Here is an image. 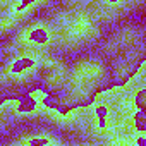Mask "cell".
Segmentation results:
<instances>
[{
  "label": "cell",
  "instance_id": "cell-10",
  "mask_svg": "<svg viewBox=\"0 0 146 146\" xmlns=\"http://www.w3.org/2000/svg\"><path fill=\"white\" fill-rule=\"evenodd\" d=\"M136 143H137V144H146V137H137Z\"/></svg>",
  "mask_w": 146,
  "mask_h": 146
},
{
  "label": "cell",
  "instance_id": "cell-6",
  "mask_svg": "<svg viewBox=\"0 0 146 146\" xmlns=\"http://www.w3.org/2000/svg\"><path fill=\"white\" fill-rule=\"evenodd\" d=\"M134 125H136L137 131L146 132V112H144V110H139V112L134 115Z\"/></svg>",
  "mask_w": 146,
  "mask_h": 146
},
{
  "label": "cell",
  "instance_id": "cell-7",
  "mask_svg": "<svg viewBox=\"0 0 146 146\" xmlns=\"http://www.w3.org/2000/svg\"><path fill=\"white\" fill-rule=\"evenodd\" d=\"M33 5H35V0H17L16 4L12 2L14 12H23V11H26L28 7H33Z\"/></svg>",
  "mask_w": 146,
  "mask_h": 146
},
{
  "label": "cell",
  "instance_id": "cell-4",
  "mask_svg": "<svg viewBox=\"0 0 146 146\" xmlns=\"http://www.w3.org/2000/svg\"><path fill=\"white\" fill-rule=\"evenodd\" d=\"M17 102H19L17 107H16L17 113H31V112L36 110V100H35L31 95H26V96H23V98L17 100Z\"/></svg>",
  "mask_w": 146,
  "mask_h": 146
},
{
  "label": "cell",
  "instance_id": "cell-8",
  "mask_svg": "<svg viewBox=\"0 0 146 146\" xmlns=\"http://www.w3.org/2000/svg\"><path fill=\"white\" fill-rule=\"evenodd\" d=\"M134 103H136V107L139 110H144L146 112V88L141 90V91H137V95L134 98Z\"/></svg>",
  "mask_w": 146,
  "mask_h": 146
},
{
  "label": "cell",
  "instance_id": "cell-3",
  "mask_svg": "<svg viewBox=\"0 0 146 146\" xmlns=\"http://www.w3.org/2000/svg\"><path fill=\"white\" fill-rule=\"evenodd\" d=\"M55 53L31 48H2V103L21 100L35 90H41L45 69Z\"/></svg>",
  "mask_w": 146,
  "mask_h": 146
},
{
  "label": "cell",
  "instance_id": "cell-9",
  "mask_svg": "<svg viewBox=\"0 0 146 146\" xmlns=\"http://www.w3.org/2000/svg\"><path fill=\"white\" fill-rule=\"evenodd\" d=\"M28 144L29 146H41V144H48V139H45V137H33V139L28 141Z\"/></svg>",
  "mask_w": 146,
  "mask_h": 146
},
{
  "label": "cell",
  "instance_id": "cell-1",
  "mask_svg": "<svg viewBox=\"0 0 146 146\" xmlns=\"http://www.w3.org/2000/svg\"><path fill=\"white\" fill-rule=\"evenodd\" d=\"M113 81L107 62L90 46L78 53H67V72L64 84L45 95L43 105L65 115L70 110L88 107L102 91L112 90Z\"/></svg>",
  "mask_w": 146,
  "mask_h": 146
},
{
  "label": "cell",
  "instance_id": "cell-5",
  "mask_svg": "<svg viewBox=\"0 0 146 146\" xmlns=\"http://www.w3.org/2000/svg\"><path fill=\"white\" fill-rule=\"evenodd\" d=\"M107 115H108V108L105 105H98L96 107V117H98L100 129H105L107 127Z\"/></svg>",
  "mask_w": 146,
  "mask_h": 146
},
{
  "label": "cell",
  "instance_id": "cell-2",
  "mask_svg": "<svg viewBox=\"0 0 146 146\" xmlns=\"http://www.w3.org/2000/svg\"><path fill=\"white\" fill-rule=\"evenodd\" d=\"M91 48L107 62L113 86L125 84L146 60V16H127L107 26Z\"/></svg>",
  "mask_w": 146,
  "mask_h": 146
}]
</instances>
